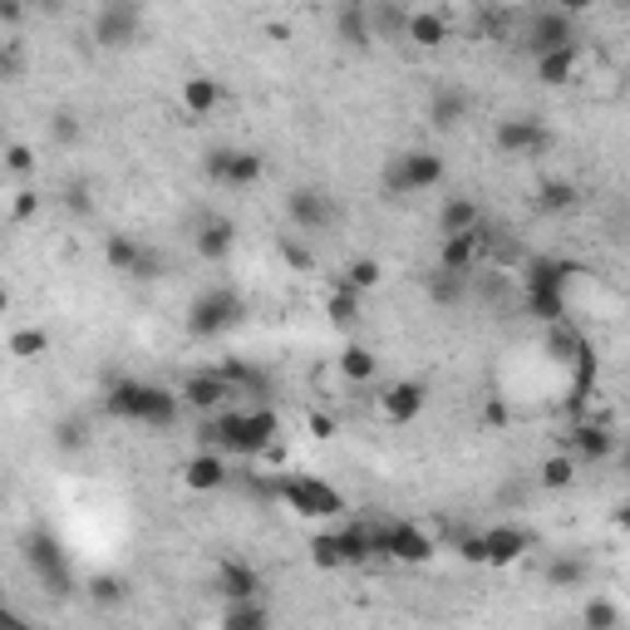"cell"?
<instances>
[{
	"mask_svg": "<svg viewBox=\"0 0 630 630\" xmlns=\"http://www.w3.org/2000/svg\"><path fill=\"white\" fill-rule=\"evenodd\" d=\"M276 433H281V413L276 409H266V404H236L222 419L207 423L202 439L207 448H222L226 458H261L276 443Z\"/></svg>",
	"mask_w": 630,
	"mask_h": 630,
	"instance_id": "obj_1",
	"label": "cell"
},
{
	"mask_svg": "<svg viewBox=\"0 0 630 630\" xmlns=\"http://www.w3.org/2000/svg\"><path fill=\"white\" fill-rule=\"evenodd\" d=\"M482 547H488V567H512V561L527 557L532 532H527V527H512V522H502V527H488V532H482Z\"/></svg>",
	"mask_w": 630,
	"mask_h": 630,
	"instance_id": "obj_17",
	"label": "cell"
},
{
	"mask_svg": "<svg viewBox=\"0 0 630 630\" xmlns=\"http://www.w3.org/2000/svg\"><path fill=\"white\" fill-rule=\"evenodd\" d=\"M217 104H222V84H217L212 74H192V79L183 84V108H187V114L207 118Z\"/></svg>",
	"mask_w": 630,
	"mask_h": 630,
	"instance_id": "obj_26",
	"label": "cell"
},
{
	"mask_svg": "<svg viewBox=\"0 0 630 630\" xmlns=\"http://www.w3.org/2000/svg\"><path fill=\"white\" fill-rule=\"evenodd\" d=\"M45 350H49V335L35 330V325H30V330H15V335H10V354H15V360H39Z\"/></svg>",
	"mask_w": 630,
	"mask_h": 630,
	"instance_id": "obj_38",
	"label": "cell"
},
{
	"mask_svg": "<svg viewBox=\"0 0 630 630\" xmlns=\"http://www.w3.org/2000/svg\"><path fill=\"white\" fill-rule=\"evenodd\" d=\"M59 448H84V423H74V419L59 423Z\"/></svg>",
	"mask_w": 630,
	"mask_h": 630,
	"instance_id": "obj_48",
	"label": "cell"
},
{
	"mask_svg": "<svg viewBox=\"0 0 630 630\" xmlns=\"http://www.w3.org/2000/svg\"><path fill=\"white\" fill-rule=\"evenodd\" d=\"M380 281H384V266L374 261V256H354V261L340 271V285H345V291H360V295L374 291Z\"/></svg>",
	"mask_w": 630,
	"mask_h": 630,
	"instance_id": "obj_29",
	"label": "cell"
},
{
	"mask_svg": "<svg viewBox=\"0 0 630 630\" xmlns=\"http://www.w3.org/2000/svg\"><path fill=\"white\" fill-rule=\"evenodd\" d=\"M586 576H591V567H586V561H581V557H557V561H551V567H547V581H551V586H557V591L581 586V581H586Z\"/></svg>",
	"mask_w": 630,
	"mask_h": 630,
	"instance_id": "obj_36",
	"label": "cell"
},
{
	"mask_svg": "<svg viewBox=\"0 0 630 630\" xmlns=\"http://www.w3.org/2000/svg\"><path fill=\"white\" fill-rule=\"evenodd\" d=\"M380 557L404 561V567H423L433 557V537L413 522H384L380 527Z\"/></svg>",
	"mask_w": 630,
	"mask_h": 630,
	"instance_id": "obj_10",
	"label": "cell"
},
{
	"mask_svg": "<svg viewBox=\"0 0 630 630\" xmlns=\"http://www.w3.org/2000/svg\"><path fill=\"white\" fill-rule=\"evenodd\" d=\"M335 35H340V45H350V49H370L374 39V15H370V5L364 0H345L340 5V15H335Z\"/></svg>",
	"mask_w": 630,
	"mask_h": 630,
	"instance_id": "obj_20",
	"label": "cell"
},
{
	"mask_svg": "<svg viewBox=\"0 0 630 630\" xmlns=\"http://www.w3.org/2000/svg\"><path fill=\"white\" fill-rule=\"evenodd\" d=\"M571 453H576L581 463H606L610 453H616V433H610L606 423L586 419V423H576V429H571Z\"/></svg>",
	"mask_w": 630,
	"mask_h": 630,
	"instance_id": "obj_21",
	"label": "cell"
},
{
	"mask_svg": "<svg viewBox=\"0 0 630 630\" xmlns=\"http://www.w3.org/2000/svg\"><path fill=\"white\" fill-rule=\"evenodd\" d=\"M557 10H567V15H586L591 5H600V0H551Z\"/></svg>",
	"mask_w": 630,
	"mask_h": 630,
	"instance_id": "obj_51",
	"label": "cell"
},
{
	"mask_svg": "<svg viewBox=\"0 0 630 630\" xmlns=\"http://www.w3.org/2000/svg\"><path fill=\"white\" fill-rule=\"evenodd\" d=\"M576 69H581V45H561V49L537 55V79H541V84H571Z\"/></svg>",
	"mask_w": 630,
	"mask_h": 630,
	"instance_id": "obj_23",
	"label": "cell"
},
{
	"mask_svg": "<svg viewBox=\"0 0 630 630\" xmlns=\"http://www.w3.org/2000/svg\"><path fill=\"white\" fill-rule=\"evenodd\" d=\"M138 30H143L138 0H104L98 15H94V25H89V35H94L98 49H128L138 39Z\"/></svg>",
	"mask_w": 630,
	"mask_h": 630,
	"instance_id": "obj_8",
	"label": "cell"
},
{
	"mask_svg": "<svg viewBox=\"0 0 630 630\" xmlns=\"http://www.w3.org/2000/svg\"><path fill=\"white\" fill-rule=\"evenodd\" d=\"M463 291H468V276H463V271H443V266H439V271L429 276V301L433 305H458Z\"/></svg>",
	"mask_w": 630,
	"mask_h": 630,
	"instance_id": "obj_30",
	"label": "cell"
},
{
	"mask_svg": "<svg viewBox=\"0 0 630 630\" xmlns=\"http://www.w3.org/2000/svg\"><path fill=\"white\" fill-rule=\"evenodd\" d=\"M571 478H576V453H557L541 463V488H571Z\"/></svg>",
	"mask_w": 630,
	"mask_h": 630,
	"instance_id": "obj_37",
	"label": "cell"
},
{
	"mask_svg": "<svg viewBox=\"0 0 630 630\" xmlns=\"http://www.w3.org/2000/svg\"><path fill=\"white\" fill-rule=\"evenodd\" d=\"M163 276V256L158 252H143V261H138V271H133V281H158Z\"/></svg>",
	"mask_w": 630,
	"mask_h": 630,
	"instance_id": "obj_47",
	"label": "cell"
},
{
	"mask_svg": "<svg viewBox=\"0 0 630 630\" xmlns=\"http://www.w3.org/2000/svg\"><path fill=\"white\" fill-rule=\"evenodd\" d=\"M547 350H551V354H557V360H561V364H576V354H581V350H586V345H581V340H576V335H571V330H561V320H551V335H547Z\"/></svg>",
	"mask_w": 630,
	"mask_h": 630,
	"instance_id": "obj_40",
	"label": "cell"
},
{
	"mask_svg": "<svg viewBox=\"0 0 630 630\" xmlns=\"http://www.w3.org/2000/svg\"><path fill=\"white\" fill-rule=\"evenodd\" d=\"M25 561H30V571H35L39 591H49V596H69L74 576H69V561H65V551H59V541L49 537V532H35V537L25 541Z\"/></svg>",
	"mask_w": 630,
	"mask_h": 630,
	"instance_id": "obj_9",
	"label": "cell"
},
{
	"mask_svg": "<svg viewBox=\"0 0 630 630\" xmlns=\"http://www.w3.org/2000/svg\"><path fill=\"white\" fill-rule=\"evenodd\" d=\"M443 183V158L433 148H409L384 167V187L389 197H413V192H433Z\"/></svg>",
	"mask_w": 630,
	"mask_h": 630,
	"instance_id": "obj_4",
	"label": "cell"
},
{
	"mask_svg": "<svg viewBox=\"0 0 630 630\" xmlns=\"http://www.w3.org/2000/svg\"><path fill=\"white\" fill-rule=\"evenodd\" d=\"M35 212H39V187H20V192H10V217H15V222H30Z\"/></svg>",
	"mask_w": 630,
	"mask_h": 630,
	"instance_id": "obj_44",
	"label": "cell"
},
{
	"mask_svg": "<svg viewBox=\"0 0 630 630\" xmlns=\"http://www.w3.org/2000/svg\"><path fill=\"white\" fill-rule=\"evenodd\" d=\"M581 620H586L591 630H610L620 620V610L610 606V600H586V610H581Z\"/></svg>",
	"mask_w": 630,
	"mask_h": 630,
	"instance_id": "obj_43",
	"label": "cell"
},
{
	"mask_svg": "<svg viewBox=\"0 0 630 630\" xmlns=\"http://www.w3.org/2000/svg\"><path fill=\"white\" fill-rule=\"evenodd\" d=\"M370 15H374V35H404V25H409V15H399L394 5H380Z\"/></svg>",
	"mask_w": 630,
	"mask_h": 630,
	"instance_id": "obj_45",
	"label": "cell"
},
{
	"mask_svg": "<svg viewBox=\"0 0 630 630\" xmlns=\"http://www.w3.org/2000/svg\"><path fill=\"white\" fill-rule=\"evenodd\" d=\"M561 45H576V15H567V10H557V5L532 15V25H527L532 55H547V49H561Z\"/></svg>",
	"mask_w": 630,
	"mask_h": 630,
	"instance_id": "obj_13",
	"label": "cell"
},
{
	"mask_svg": "<svg viewBox=\"0 0 630 630\" xmlns=\"http://www.w3.org/2000/svg\"><path fill=\"white\" fill-rule=\"evenodd\" d=\"M305 429H311L315 439H335V419H330V413H315V409H311V419H305Z\"/></svg>",
	"mask_w": 630,
	"mask_h": 630,
	"instance_id": "obj_49",
	"label": "cell"
},
{
	"mask_svg": "<svg viewBox=\"0 0 630 630\" xmlns=\"http://www.w3.org/2000/svg\"><path fill=\"white\" fill-rule=\"evenodd\" d=\"M207 177H212L217 187H232V192H242V187H256L266 173L261 153H252V148H212V153L202 158Z\"/></svg>",
	"mask_w": 630,
	"mask_h": 630,
	"instance_id": "obj_7",
	"label": "cell"
},
{
	"mask_svg": "<svg viewBox=\"0 0 630 630\" xmlns=\"http://www.w3.org/2000/svg\"><path fill=\"white\" fill-rule=\"evenodd\" d=\"M89 600L94 606H124L128 600V581L124 576H114V571H98V576H89Z\"/></svg>",
	"mask_w": 630,
	"mask_h": 630,
	"instance_id": "obj_31",
	"label": "cell"
},
{
	"mask_svg": "<svg viewBox=\"0 0 630 630\" xmlns=\"http://www.w3.org/2000/svg\"><path fill=\"white\" fill-rule=\"evenodd\" d=\"M404 39L419 45V49H439L443 39H448V20L433 15V10H413L409 25H404Z\"/></svg>",
	"mask_w": 630,
	"mask_h": 630,
	"instance_id": "obj_25",
	"label": "cell"
},
{
	"mask_svg": "<svg viewBox=\"0 0 630 630\" xmlns=\"http://www.w3.org/2000/svg\"><path fill=\"white\" fill-rule=\"evenodd\" d=\"M281 256H285V261H291V266H301V271H305V266H311V256H305L295 242H281Z\"/></svg>",
	"mask_w": 630,
	"mask_h": 630,
	"instance_id": "obj_52",
	"label": "cell"
},
{
	"mask_svg": "<svg viewBox=\"0 0 630 630\" xmlns=\"http://www.w3.org/2000/svg\"><path fill=\"white\" fill-rule=\"evenodd\" d=\"M217 591H222L226 600H252V596H261V576H256L252 561H222Z\"/></svg>",
	"mask_w": 630,
	"mask_h": 630,
	"instance_id": "obj_22",
	"label": "cell"
},
{
	"mask_svg": "<svg viewBox=\"0 0 630 630\" xmlns=\"http://www.w3.org/2000/svg\"><path fill=\"white\" fill-rule=\"evenodd\" d=\"M285 217H291L301 232L315 236L335 222V202L325 187H291V192H285Z\"/></svg>",
	"mask_w": 630,
	"mask_h": 630,
	"instance_id": "obj_11",
	"label": "cell"
},
{
	"mask_svg": "<svg viewBox=\"0 0 630 630\" xmlns=\"http://www.w3.org/2000/svg\"><path fill=\"white\" fill-rule=\"evenodd\" d=\"M606 5H616V10H630V0H606Z\"/></svg>",
	"mask_w": 630,
	"mask_h": 630,
	"instance_id": "obj_56",
	"label": "cell"
},
{
	"mask_svg": "<svg viewBox=\"0 0 630 630\" xmlns=\"http://www.w3.org/2000/svg\"><path fill=\"white\" fill-rule=\"evenodd\" d=\"M276 498L295 512V517H311V522H325V517H340L345 512V498L320 478H276Z\"/></svg>",
	"mask_w": 630,
	"mask_h": 630,
	"instance_id": "obj_5",
	"label": "cell"
},
{
	"mask_svg": "<svg viewBox=\"0 0 630 630\" xmlns=\"http://www.w3.org/2000/svg\"><path fill=\"white\" fill-rule=\"evenodd\" d=\"M325 311H330L335 325H354V320H360V291H345V285H335V295H330V305H325Z\"/></svg>",
	"mask_w": 630,
	"mask_h": 630,
	"instance_id": "obj_39",
	"label": "cell"
},
{
	"mask_svg": "<svg viewBox=\"0 0 630 630\" xmlns=\"http://www.w3.org/2000/svg\"><path fill=\"white\" fill-rule=\"evenodd\" d=\"M482 252H488L482 226H472V232H453V236H443V246H439V266H443V271L472 276V266L482 261Z\"/></svg>",
	"mask_w": 630,
	"mask_h": 630,
	"instance_id": "obj_16",
	"label": "cell"
},
{
	"mask_svg": "<svg viewBox=\"0 0 630 630\" xmlns=\"http://www.w3.org/2000/svg\"><path fill=\"white\" fill-rule=\"evenodd\" d=\"M527 311L547 325L567 315V266L561 261H532L527 266Z\"/></svg>",
	"mask_w": 630,
	"mask_h": 630,
	"instance_id": "obj_6",
	"label": "cell"
},
{
	"mask_svg": "<svg viewBox=\"0 0 630 630\" xmlns=\"http://www.w3.org/2000/svg\"><path fill=\"white\" fill-rule=\"evenodd\" d=\"M537 207H541V212H571V207H576V183H567V177L541 183L537 187Z\"/></svg>",
	"mask_w": 630,
	"mask_h": 630,
	"instance_id": "obj_34",
	"label": "cell"
},
{
	"mask_svg": "<svg viewBox=\"0 0 630 630\" xmlns=\"http://www.w3.org/2000/svg\"><path fill=\"white\" fill-rule=\"evenodd\" d=\"M104 413L118 423H138V429H173L183 413V394L163 389V384H143V380H114L104 394Z\"/></svg>",
	"mask_w": 630,
	"mask_h": 630,
	"instance_id": "obj_2",
	"label": "cell"
},
{
	"mask_svg": "<svg viewBox=\"0 0 630 630\" xmlns=\"http://www.w3.org/2000/svg\"><path fill=\"white\" fill-rule=\"evenodd\" d=\"M49 138L65 148H74L79 138H84V124H79V114H69V108H59L55 118H49Z\"/></svg>",
	"mask_w": 630,
	"mask_h": 630,
	"instance_id": "obj_42",
	"label": "cell"
},
{
	"mask_svg": "<svg viewBox=\"0 0 630 630\" xmlns=\"http://www.w3.org/2000/svg\"><path fill=\"white\" fill-rule=\"evenodd\" d=\"M246 315V301L232 291V285H207L192 305H187V335L197 340H217V335L236 330Z\"/></svg>",
	"mask_w": 630,
	"mask_h": 630,
	"instance_id": "obj_3",
	"label": "cell"
},
{
	"mask_svg": "<svg viewBox=\"0 0 630 630\" xmlns=\"http://www.w3.org/2000/svg\"><path fill=\"white\" fill-rule=\"evenodd\" d=\"M222 626H232V630H261V626H271V610L256 606V596L252 600H232V606H226V616H222Z\"/></svg>",
	"mask_w": 630,
	"mask_h": 630,
	"instance_id": "obj_33",
	"label": "cell"
},
{
	"mask_svg": "<svg viewBox=\"0 0 630 630\" xmlns=\"http://www.w3.org/2000/svg\"><path fill=\"white\" fill-rule=\"evenodd\" d=\"M5 20H10V25L20 20V0H5Z\"/></svg>",
	"mask_w": 630,
	"mask_h": 630,
	"instance_id": "obj_54",
	"label": "cell"
},
{
	"mask_svg": "<svg viewBox=\"0 0 630 630\" xmlns=\"http://www.w3.org/2000/svg\"><path fill=\"white\" fill-rule=\"evenodd\" d=\"M463 118H468V94H463V89H439V94L429 98V124L433 128L448 133V128H458Z\"/></svg>",
	"mask_w": 630,
	"mask_h": 630,
	"instance_id": "obj_24",
	"label": "cell"
},
{
	"mask_svg": "<svg viewBox=\"0 0 630 630\" xmlns=\"http://www.w3.org/2000/svg\"><path fill=\"white\" fill-rule=\"evenodd\" d=\"M492 143L502 148V153H512V158H537V153H547L551 148V133L537 124V118H502L498 124V133H492Z\"/></svg>",
	"mask_w": 630,
	"mask_h": 630,
	"instance_id": "obj_12",
	"label": "cell"
},
{
	"mask_svg": "<svg viewBox=\"0 0 630 630\" xmlns=\"http://www.w3.org/2000/svg\"><path fill=\"white\" fill-rule=\"evenodd\" d=\"M143 252H148V246L138 242V236H124V232H114V236L104 242V261L114 266L118 276H133L138 261H143Z\"/></svg>",
	"mask_w": 630,
	"mask_h": 630,
	"instance_id": "obj_27",
	"label": "cell"
},
{
	"mask_svg": "<svg viewBox=\"0 0 630 630\" xmlns=\"http://www.w3.org/2000/svg\"><path fill=\"white\" fill-rule=\"evenodd\" d=\"M472 226H482L478 202H472V197H448L443 212H439V232L453 236V232H472Z\"/></svg>",
	"mask_w": 630,
	"mask_h": 630,
	"instance_id": "obj_28",
	"label": "cell"
},
{
	"mask_svg": "<svg viewBox=\"0 0 630 630\" xmlns=\"http://www.w3.org/2000/svg\"><path fill=\"white\" fill-rule=\"evenodd\" d=\"M197 256H202V261H212V266H222L226 256L236 252V222L232 217H222V212H212V217H202V222H197Z\"/></svg>",
	"mask_w": 630,
	"mask_h": 630,
	"instance_id": "obj_15",
	"label": "cell"
},
{
	"mask_svg": "<svg viewBox=\"0 0 630 630\" xmlns=\"http://www.w3.org/2000/svg\"><path fill=\"white\" fill-rule=\"evenodd\" d=\"M374 370H380V364H374V350H364V345H345V350H340V374H345V380L370 384Z\"/></svg>",
	"mask_w": 630,
	"mask_h": 630,
	"instance_id": "obj_32",
	"label": "cell"
},
{
	"mask_svg": "<svg viewBox=\"0 0 630 630\" xmlns=\"http://www.w3.org/2000/svg\"><path fill=\"white\" fill-rule=\"evenodd\" d=\"M5 167H10L15 177H25L30 167H35V153H30L25 143H10V148H5Z\"/></svg>",
	"mask_w": 630,
	"mask_h": 630,
	"instance_id": "obj_46",
	"label": "cell"
},
{
	"mask_svg": "<svg viewBox=\"0 0 630 630\" xmlns=\"http://www.w3.org/2000/svg\"><path fill=\"white\" fill-rule=\"evenodd\" d=\"M463 561H478V567H488V547H482V532H478V537H463Z\"/></svg>",
	"mask_w": 630,
	"mask_h": 630,
	"instance_id": "obj_50",
	"label": "cell"
},
{
	"mask_svg": "<svg viewBox=\"0 0 630 630\" xmlns=\"http://www.w3.org/2000/svg\"><path fill=\"white\" fill-rule=\"evenodd\" d=\"M616 527L630 532V502H620V508H616Z\"/></svg>",
	"mask_w": 630,
	"mask_h": 630,
	"instance_id": "obj_53",
	"label": "cell"
},
{
	"mask_svg": "<svg viewBox=\"0 0 630 630\" xmlns=\"http://www.w3.org/2000/svg\"><path fill=\"white\" fill-rule=\"evenodd\" d=\"M620 472H626V478H630V443H626V448H620Z\"/></svg>",
	"mask_w": 630,
	"mask_h": 630,
	"instance_id": "obj_55",
	"label": "cell"
},
{
	"mask_svg": "<svg viewBox=\"0 0 630 630\" xmlns=\"http://www.w3.org/2000/svg\"><path fill=\"white\" fill-rule=\"evenodd\" d=\"M222 374L232 380V389H236V394H261V389H266L261 374H256L252 364H242V360H226V364H222Z\"/></svg>",
	"mask_w": 630,
	"mask_h": 630,
	"instance_id": "obj_41",
	"label": "cell"
},
{
	"mask_svg": "<svg viewBox=\"0 0 630 630\" xmlns=\"http://www.w3.org/2000/svg\"><path fill=\"white\" fill-rule=\"evenodd\" d=\"M177 394H183V404H192V409H217V404H226L236 389L222 370H202V374H187Z\"/></svg>",
	"mask_w": 630,
	"mask_h": 630,
	"instance_id": "obj_18",
	"label": "cell"
},
{
	"mask_svg": "<svg viewBox=\"0 0 630 630\" xmlns=\"http://www.w3.org/2000/svg\"><path fill=\"white\" fill-rule=\"evenodd\" d=\"M423 404H429V384L423 380H394L389 389L380 394V409L389 423H413L423 413Z\"/></svg>",
	"mask_w": 630,
	"mask_h": 630,
	"instance_id": "obj_14",
	"label": "cell"
},
{
	"mask_svg": "<svg viewBox=\"0 0 630 630\" xmlns=\"http://www.w3.org/2000/svg\"><path fill=\"white\" fill-rule=\"evenodd\" d=\"M311 561H315V567H325V571L350 567V561H345V547H340V532H315V537H311Z\"/></svg>",
	"mask_w": 630,
	"mask_h": 630,
	"instance_id": "obj_35",
	"label": "cell"
},
{
	"mask_svg": "<svg viewBox=\"0 0 630 630\" xmlns=\"http://www.w3.org/2000/svg\"><path fill=\"white\" fill-rule=\"evenodd\" d=\"M226 478H232V468H226V453H222V448L192 453V458H187V468H183V482H187L192 492H217Z\"/></svg>",
	"mask_w": 630,
	"mask_h": 630,
	"instance_id": "obj_19",
	"label": "cell"
}]
</instances>
